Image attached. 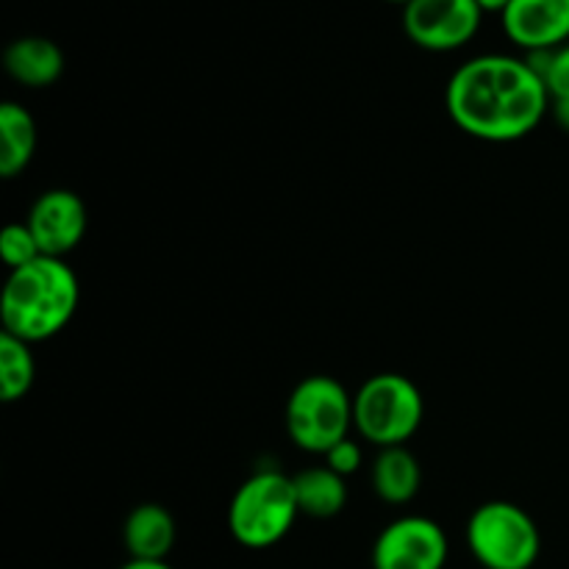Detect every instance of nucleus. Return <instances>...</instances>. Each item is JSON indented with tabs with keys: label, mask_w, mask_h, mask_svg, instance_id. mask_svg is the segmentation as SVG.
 I'll return each mask as SVG.
<instances>
[{
	"label": "nucleus",
	"mask_w": 569,
	"mask_h": 569,
	"mask_svg": "<svg viewBox=\"0 0 569 569\" xmlns=\"http://www.w3.org/2000/svg\"><path fill=\"white\" fill-rule=\"evenodd\" d=\"M445 106L467 137L503 144L537 131L550 111V92L526 59L487 53L450 76Z\"/></svg>",
	"instance_id": "nucleus-1"
},
{
	"label": "nucleus",
	"mask_w": 569,
	"mask_h": 569,
	"mask_svg": "<svg viewBox=\"0 0 569 569\" xmlns=\"http://www.w3.org/2000/svg\"><path fill=\"white\" fill-rule=\"evenodd\" d=\"M81 287L64 259L42 256L9 272L0 298L3 331L28 345L53 339L76 317Z\"/></svg>",
	"instance_id": "nucleus-2"
},
{
	"label": "nucleus",
	"mask_w": 569,
	"mask_h": 569,
	"mask_svg": "<svg viewBox=\"0 0 569 569\" xmlns=\"http://www.w3.org/2000/svg\"><path fill=\"white\" fill-rule=\"evenodd\" d=\"M426 420V398L411 378L400 372H378L367 378L353 398V428L365 442L400 448Z\"/></svg>",
	"instance_id": "nucleus-3"
},
{
	"label": "nucleus",
	"mask_w": 569,
	"mask_h": 569,
	"mask_svg": "<svg viewBox=\"0 0 569 569\" xmlns=\"http://www.w3.org/2000/svg\"><path fill=\"white\" fill-rule=\"evenodd\" d=\"M300 517L295 481L278 470H261L239 483L228 506V531L242 548L264 550L281 542Z\"/></svg>",
	"instance_id": "nucleus-4"
},
{
	"label": "nucleus",
	"mask_w": 569,
	"mask_h": 569,
	"mask_svg": "<svg viewBox=\"0 0 569 569\" xmlns=\"http://www.w3.org/2000/svg\"><path fill=\"white\" fill-rule=\"evenodd\" d=\"M467 548L483 569H531L542 553V533L522 506L487 500L467 520Z\"/></svg>",
	"instance_id": "nucleus-5"
},
{
	"label": "nucleus",
	"mask_w": 569,
	"mask_h": 569,
	"mask_svg": "<svg viewBox=\"0 0 569 569\" xmlns=\"http://www.w3.org/2000/svg\"><path fill=\"white\" fill-rule=\"evenodd\" d=\"M353 431V395L333 376H309L287 400V433L306 453L326 456Z\"/></svg>",
	"instance_id": "nucleus-6"
},
{
	"label": "nucleus",
	"mask_w": 569,
	"mask_h": 569,
	"mask_svg": "<svg viewBox=\"0 0 569 569\" xmlns=\"http://www.w3.org/2000/svg\"><path fill=\"white\" fill-rule=\"evenodd\" d=\"M483 11L476 0H409L403 6V31L417 48L450 53L472 42Z\"/></svg>",
	"instance_id": "nucleus-7"
},
{
	"label": "nucleus",
	"mask_w": 569,
	"mask_h": 569,
	"mask_svg": "<svg viewBox=\"0 0 569 569\" xmlns=\"http://www.w3.org/2000/svg\"><path fill=\"white\" fill-rule=\"evenodd\" d=\"M450 542L437 520L406 515L389 522L372 545V569H445Z\"/></svg>",
	"instance_id": "nucleus-8"
},
{
	"label": "nucleus",
	"mask_w": 569,
	"mask_h": 569,
	"mask_svg": "<svg viewBox=\"0 0 569 569\" xmlns=\"http://www.w3.org/2000/svg\"><path fill=\"white\" fill-rule=\"evenodd\" d=\"M26 226L37 237L42 256L64 259L87 237V203L72 189H48L33 200Z\"/></svg>",
	"instance_id": "nucleus-9"
},
{
	"label": "nucleus",
	"mask_w": 569,
	"mask_h": 569,
	"mask_svg": "<svg viewBox=\"0 0 569 569\" xmlns=\"http://www.w3.org/2000/svg\"><path fill=\"white\" fill-rule=\"evenodd\" d=\"M500 26L526 53L556 50L569 42V0H511Z\"/></svg>",
	"instance_id": "nucleus-10"
},
{
	"label": "nucleus",
	"mask_w": 569,
	"mask_h": 569,
	"mask_svg": "<svg viewBox=\"0 0 569 569\" xmlns=\"http://www.w3.org/2000/svg\"><path fill=\"white\" fill-rule=\"evenodd\" d=\"M178 539L176 517L161 503H139L122 526V545L131 559L167 561Z\"/></svg>",
	"instance_id": "nucleus-11"
},
{
	"label": "nucleus",
	"mask_w": 569,
	"mask_h": 569,
	"mask_svg": "<svg viewBox=\"0 0 569 569\" xmlns=\"http://www.w3.org/2000/svg\"><path fill=\"white\" fill-rule=\"evenodd\" d=\"M3 67L22 87L44 89L64 72V53L53 39L20 37L6 48Z\"/></svg>",
	"instance_id": "nucleus-12"
},
{
	"label": "nucleus",
	"mask_w": 569,
	"mask_h": 569,
	"mask_svg": "<svg viewBox=\"0 0 569 569\" xmlns=\"http://www.w3.org/2000/svg\"><path fill=\"white\" fill-rule=\"evenodd\" d=\"M372 492L389 506H406L420 495L422 467L406 445L381 448L370 467Z\"/></svg>",
	"instance_id": "nucleus-13"
},
{
	"label": "nucleus",
	"mask_w": 569,
	"mask_h": 569,
	"mask_svg": "<svg viewBox=\"0 0 569 569\" xmlns=\"http://www.w3.org/2000/svg\"><path fill=\"white\" fill-rule=\"evenodd\" d=\"M37 153V122L26 106L0 103V176L17 178Z\"/></svg>",
	"instance_id": "nucleus-14"
},
{
	"label": "nucleus",
	"mask_w": 569,
	"mask_h": 569,
	"mask_svg": "<svg viewBox=\"0 0 569 569\" xmlns=\"http://www.w3.org/2000/svg\"><path fill=\"white\" fill-rule=\"evenodd\" d=\"M295 481V498H298L300 515L315 517V520H331L342 515L348 506V483L331 467H309L298 472Z\"/></svg>",
	"instance_id": "nucleus-15"
},
{
	"label": "nucleus",
	"mask_w": 569,
	"mask_h": 569,
	"mask_svg": "<svg viewBox=\"0 0 569 569\" xmlns=\"http://www.w3.org/2000/svg\"><path fill=\"white\" fill-rule=\"evenodd\" d=\"M37 378L31 345L11 333H0V395L6 403H17L26 398Z\"/></svg>",
	"instance_id": "nucleus-16"
},
{
	"label": "nucleus",
	"mask_w": 569,
	"mask_h": 569,
	"mask_svg": "<svg viewBox=\"0 0 569 569\" xmlns=\"http://www.w3.org/2000/svg\"><path fill=\"white\" fill-rule=\"evenodd\" d=\"M0 256H3V264L11 272L42 259V250H39L37 237H33L26 222H9L0 233Z\"/></svg>",
	"instance_id": "nucleus-17"
},
{
	"label": "nucleus",
	"mask_w": 569,
	"mask_h": 569,
	"mask_svg": "<svg viewBox=\"0 0 569 569\" xmlns=\"http://www.w3.org/2000/svg\"><path fill=\"white\" fill-rule=\"evenodd\" d=\"M550 100H569V42L553 50L548 72H545Z\"/></svg>",
	"instance_id": "nucleus-18"
},
{
	"label": "nucleus",
	"mask_w": 569,
	"mask_h": 569,
	"mask_svg": "<svg viewBox=\"0 0 569 569\" xmlns=\"http://www.w3.org/2000/svg\"><path fill=\"white\" fill-rule=\"evenodd\" d=\"M322 459H326V467H331L337 476L348 478V476H353L356 470H359L361 461H365V456H361L359 442H356L353 437H348V439H342L339 445H333V448L328 450Z\"/></svg>",
	"instance_id": "nucleus-19"
},
{
	"label": "nucleus",
	"mask_w": 569,
	"mask_h": 569,
	"mask_svg": "<svg viewBox=\"0 0 569 569\" xmlns=\"http://www.w3.org/2000/svg\"><path fill=\"white\" fill-rule=\"evenodd\" d=\"M550 114L559 122V128L569 133V100H550Z\"/></svg>",
	"instance_id": "nucleus-20"
},
{
	"label": "nucleus",
	"mask_w": 569,
	"mask_h": 569,
	"mask_svg": "<svg viewBox=\"0 0 569 569\" xmlns=\"http://www.w3.org/2000/svg\"><path fill=\"white\" fill-rule=\"evenodd\" d=\"M120 569H176L170 567L167 561H142V559H128L126 565H122Z\"/></svg>",
	"instance_id": "nucleus-21"
},
{
	"label": "nucleus",
	"mask_w": 569,
	"mask_h": 569,
	"mask_svg": "<svg viewBox=\"0 0 569 569\" xmlns=\"http://www.w3.org/2000/svg\"><path fill=\"white\" fill-rule=\"evenodd\" d=\"M476 3L481 6L483 14H503L511 0H476Z\"/></svg>",
	"instance_id": "nucleus-22"
},
{
	"label": "nucleus",
	"mask_w": 569,
	"mask_h": 569,
	"mask_svg": "<svg viewBox=\"0 0 569 569\" xmlns=\"http://www.w3.org/2000/svg\"><path fill=\"white\" fill-rule=\"evenodd\" d=\"M387 3H398V6H406V3H409V0H387Z\"/></svg>",
	"instance_id": "nucleus-23"
}]
</instances>
